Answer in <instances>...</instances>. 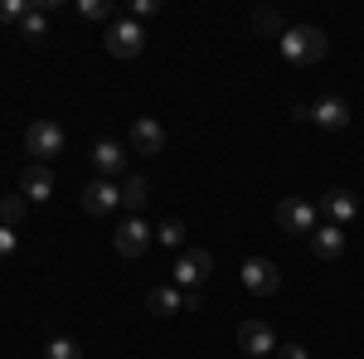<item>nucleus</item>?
<instances>
[{
    "label": "nucleus",
    "instance_id": "cd10ccee",
    "mask_svg": "<svg viewBox=\"0 0 364 359\" xmlns=\"http://www.w3.org/2000/svg\"><path fill=\"white\" fill-rule=\"evenodd\" d=\"M199 306H204V296H199V286H195V291H185V311H199Z\"/></svg>",
    "mask_w": 364,
    "mask_h": 359
},
{
    "label": "nucleus",
    "instance_id": "f3484780",
    "mask_svg": "<svg viewBox=\"0 0 364 359\" xmlns=\"http://www.w3.org/2000/svg\"><path fill=\"white\" fill-rule=\"evenodd\" d=\"M146 311L151 316H175V311H185V291L170 282V286H151L146 291Z\"/></svg>",
    "mask_w": 364,
    "mask_h": 359
},
{
    "label": "nucleus",
    "instance_id": "bb28decb",
    "mask_svg": "<svg viewBox=\"0 0 364 359\" xmlns=\"http://www.w3.org/2000/svg\"><path fill=\"white\" fill-rule=\"evenodd\" d=\"M277 359H311L306 345H277Z\"/></svg>",
    "mask_w": 364,
    "mask_h": 359
},
{
    "label": "nucleus",
    "instance_id": "39448f33",
    "mask_svg": "<svg viewBox=\"0 0 364 359\" xmlns=\"http://www.w3.org/2000/svg\"><path fill=\"white\" fill-rule=\"evenodd\" d=\"M238 277H243V286H248L252 296H272V291L282 286V267L272 262V257H248Z\"/></svg>",
    "mask_w": 364,
    "mask_h": 359
},
{
    "label": "nucleus",
    "instance_id": "1a4fd4ad",
    "mask_svg": "<svg viewBox=\"0 0 364 359\" xmlns=\"http://www.w3.org/2000/svg\"><path fill=\"white\" fill-rule=\"evenodd\" d=\"M151 238H156V228H146L141 219H127V223L112 233V248L122 252V257H141V252L151 248Z\"/></svg>",
    "mask_w": 364,
    "mask_h": 359
},
{
    "label": "nucleus",
    "instance_id": "2eb2a0df",
    "mask_svg": "<svg viewBox=\"0 0 364 359\" xmlns=\"http://www.w3.org/2000/svg\"><path fill=\"white\" fill-rule=\"evenodd\" d=\"M321 209H326V219L336 223V228H345V223L360 214V199H355L350 190H331L326 199H321Z\"/></svg>",
    "mask_w": 364,
    "mask_h": 359
},
{
    "label": "nucleus",
    "instance_id": "6e6552de",
    "mask_svg": "<svg viewBox=\"0 0 364 359\" xmlns=\"http://www.w3.org/2000/svg\"><path fill=\"white\" fill-rule=\"evenodd\" d=\"M78 204H83V214L102 219V214H112L117 204H122V185H112V180H102V175H97V180L83 190V199H78Z\"/></svg>",
    "mask_w": 364,
    "mask_h": 359
},
{
    "label": "nucleus",
    "instance_id": "9d476101",
    "mask_svg": "<svg viewBox=\"0 0 364 359\" xmlns=\"http://www.w3.org/2000/svg\"><path fill=\"white\" fill-rule=\"evenodd\" d=\"M92 166H97V175L102 180H112V175H127V146L112 136H102L97 146H92Z\"/></svg>",
    "mask_w": 364,
    "mask_h": 359
},
{
    "label": "nucleus",
    "instance_id": "5701e85b",
    "mask_svg": "<svg viewBox=\"0 0 364 359\" xmlns=\"http://www.w3.org/2000/svg\"><path fill=\"white\" fill-rule=\"evenodd\" d=\"M25 15H29L25 0H0V25H20Z\"/></svg>",
    "mask_w": 364,
    "mask_h": 359
},
{
    "label": "nucleus",
    "instance_id": "6ab92c4d",
    "mask_svg": "<svg viewBox=\"0 0 364 359\" xmlns=\"http://www.w3.org/2000/svg\"><path fill=\"white\" fill-rule=\"evenodd\" d=\"M25 214H29V199L20 190L0 199V223H5V228H20V223H25Z\"/></svg>",
    "mask_w": 364,
    "mask_h": 359
},
{
    "label": "nucleus",
    "instance_id": "0eeeda50",
    "mask_svg": "<svg viewBox=\"0 0 364 359\" xmlns=\"http://www.w3.org/2000/svg\"><path fill=\"white\" fill-rule=\"evenodd\" d=\"M141 49H146V29H141L136 20H117V25L107 29V54L112 58H136Z\"/></svg>",
    "mask_w": 364,
    "mask_h": 359
},
{
    "label": "nucleus",
    "instance_id": "aec40b11",
    "mask_svg": "<svg viewBox=\"0 0 364 359\" xmlns=\"http://www.w3.org/2000/svg\"><path fill=\"white\" fill-rule=\"evenodd\" d=\"M252 29H257V34H287V20H282L277 10H272V5H262V10H257V15H252Z\"/></svg>",
    "mask_w": 364,
    "mask_h": 359
},
{
    "label": "nucleus",
    "instance_id": "a211bd4d",
    "mask_svg": "<svg viewBox=\"0 0 364 359\" xmlns=\"http://www.w3.org/2000/svg\"><path fill=\"white\" fill-rule=\"evenodd\" d=\"M146 199H151V180H146V175H127V180H122V204L132 209V219L146 209Z\"/></svg>",
    "mask_w": 364,
    "mask_h": 359
},
{
    "label": "nucleus",
    "instance_id": "4468645a",
    "mask_svg": "<svg viewBox=\"0 0 364 359\" xmlns=\"http://www.w3.org/2000/svg\"><path fill=\"white\" fill-rule=\"evenodd\" d=\"M311 252H316L321 262H336L340 252H345V228H336V223H321V228L311 233Z\"/></svg>",
    "mask_w": 364,
    "mask_h": 359
},
{
    "label": "nucleus",
    "instance_id": "ddd939ff",
    "mask_svg": "<svg viewBox=\"0 0 364 359\" xmlns=\"http://www.w3.org/2000/svg\"><path fill=\"white\" fill-rule=\"evenodd\" d=\"M20 194H25L29 204H34V199H49V194H54V170L49 166H25L20 170Z\"/></svg>",
    "mask_w": 364,
    "mask_h": 359
},
{
    "label": "nucleus",
    "instance_id": "f03ea898",
    "mask_svg": "<svg viewBox=\"0 0 364 359\" xmlns=\"http://www.w3.org/2000/svg\"><path fill=\"white\" fill-rule=\"evenodd\" d=\"M277 228L282 233H316L321 228V204H311V199H282L277 204Z\"/></svg>",
    "mask_w": 364,
    "mask_h": 359
},
{
    "label": "nucleus",
    "instance_id": "9b49d317",
    "mask_svg": "<svg viewBox=\"0 0 364 359\" xmlns=\"http://www.w3.org/2000/svg\"><path fill=\"white\" fill-rule=\"evenodd\" d=\"M132 146H136L141 156H161L166 151V127L156 117H136L132 122Z\"/></svg>",
    "mask_w": 364,
    "mask_h": 359
},
{
    "label": "nucleus",
    "instance_id": "412c9836",
    "mask_svg": "<svg viewBox=\"0 0 364 359\" xmlns=\"http://www.w3.org/2000/svg\"><path fill=\"white\" fill-rule=\"evenodd\" d=\"M44 359H83V350H78V340H68V335H54V340L44 345Z\"/></svg>",
    "mask_w": 364,
    "mask_h": 359
},
{
    "label": "nucleus",
    "instance_id": "f257e3e1",
    "mask_svg": "<svg viewBox=\"0 0 364 359\" xmlns=\"http://www.w3.org/2000/svg\"><path fill=\"white\" fill-rule=\"evenodd\" d=\"M277 49H282L287 63L311 68V63H321V58L331 54V39H326V29H316V25H287V34L277 39Z\"/></svg>",
    "mask_w": 364,
    "mask_h": 359
},
{
    "label": "nucleus",
    "instance_id": "7ed1b4c3",
    "mask_svg": "<svg viewBox=\"0 0 364 359\" xmlns=\"http://www.w3.org/2000/svg\"><path fill=\"white\" fill-rule=\"evenodd\" d=\"M209 272H214V252H209V248H185L180 257H175L170 282H175V286H185V291H195Z\"/></svg>",
    "mask_w": 364,
    "mask_h": 359
},
{
    "label": "nucleus",
    "instance_id": "a878e982",
    "mask_svg": "<svg viewBox=\"0 0 364 359\" xmlns=\"http://www.w3.org/2000/svg\"><path fill=\"white\" fill-rule=\"evenodd\" d=\"M156 10H161V5H156V0H136V5H132V20H151V15H156Z\"/></svg>",
    "mask_w": 364,
    "mask_h": 359
},
{
    "label": "nucleus",
    "instance_id": "4be33fe9",
    "mask_svg": "<svg viewBox=\"0 0 364 359\" xmlns=\"http://www.w3.org/2000/svg\"><path fill=\"white\" fill-rule=\"evenodd\" d=\"M156 243H166V248H185V223L166 219L161 228H156Z\"/></svg>",
    "mask_w": 364,
    "mask_h": 359
},
{
    "label": "nucleus",
    "instance_id": "b1692460",
    "mask_svg": "<svg viewBox=\"0 0 364 359\" xmlns=\"http://www.w3.org/2000/svg\"><path fill=\"white\" fill-rule=\"evenodd\" d=\"M78 15H83V20H107L112 5H107V0H78Z\"/></svg>",
    "mask_w": 364,
    "mask_h": 359
},
{
    "label": "nucleus",
    "instance_id": "393cba45",
    "mask_svg": "<svg viewBox=\"0 0 364 359\" xmlns=\"http://www.w3.org/2000/svg\"><path fill=\"white\" fill-rule=\"evenodd\" d=\"M15 243H20V233L0 223V262H5V257H15Z\"/></svg>",
    "mask_w": 364,
    "mask_h": 359
},
{
    "label": "nucleus",
    "instance_id": "f8f14e48",
    "mask_svg": "<svg viewBox=\"0 0 364 359\" xmlns=\"http://www.w3.org/2000/svg\"><path fill=\"white\" fill-rule=\"evenodd\" d=\"M311 122L326 127V132H345L350 127V102L345 97H321V102H311Z\"/></svg>",
    "mask_w": 364,
    "mask_h": 359
},
{
    "label": "nucleus",
    "instance_id": "20e7f679",
    "mask_svg": "<svg viewBox=\"0 0 364 359\" xmlns=\"http://www.w3.org/2000/svg\"><path fill=\"white\" fill-rule=\"evenodd\" d=\"M25 151L34 156V166L54 161L58 151H63V127H58V122H34L25 132Z\"/></svg>",
    "mask_w": 364,
    "mask_h": 359
},
{
    "label": "nucleus",
    "instance_id": "423d86ee",
    "mask_svg": "<svg viewBox=\"0 0 364 359\" xmlns=\"http://www.w3.org/2000/svg\"><path fill=\"white\" fill-rule=\"evenodd\" d=\"M277 331H272V326H267V321H243V326H238V350H243V355L248 359H262V355H277Z\"/></svg>",
    "mask_w": 364,
    "mask_h": 359
},
{
    "label": "nucleus",
    "instance_id": "dca6fc26",
    "mask_svg": "<svg viewBox=\"0 0 364 359\" xmlns=\"http://www.w3.org/2000/svg\"><path fill=\"white\" fill-rule=\"evenodd\" d=\"M49 10H54V0H34L29 15L20 20V34H25L29 44H44L49 39Z\"/></svg>",
    "mask_w": 364,
    "mask_h": 359
}]
</instances>
